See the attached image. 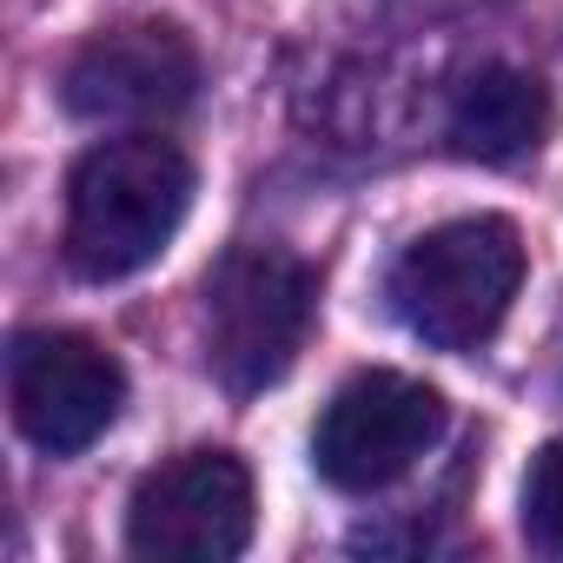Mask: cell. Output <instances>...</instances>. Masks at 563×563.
<instances>
[{
  "instance_id": "obj_8",
  "label": "cell",
  "mask_w": 563,
  "mask_h": 563,
  "mask_svg": "<svg viewBox=\"0 0 563 563\" xmlns=\"http://www.w3.org/2000/svg\"><path fill=\"white\" fill-rule=\"evenodd\" d=\"M444 140L457 159L517 166L550 140V87L523 67H477L444 113Z\"/></svg>"
},
{
  "instance_id": "obj_6",
  "label": "cell",
  "mask_w": 563,
  "mask_h": 563,
  "mask_svg": "<svg viewBox=\"0 0 563 563\" xmlns=\"http://www.w3.org/2000/svg\"><path fill=\"white\" fill-rule=\"evenodd\" d=\"M8 405L34 451L80 457L113 431L126 405V372L87 332H21L8 352Z\"/></svg>"
},
{
  "instance_id": "obj_3",
  "label": "cell",
  "mask_w": 563,
  "mask_h": 563,
  "mask_svg": "<svg viewBox=\"0 0 563 563\" xmlns=\"http://www.w3.org/2000/svg\"><path fill=\"white\" fill-rule=\"evenodd\" d=\"M312 312H319V272L299 252L286 245L225 252L219 272L206 278V372L219 378V391L258 398L265 385H278L312 339Z\"/></svg>"
},
{
  "instance_id": "obj_1",
  "label": "cell",
  "mask_w": 563,
  "mask_h": 563,
  "mask_svg": "<svg viewBox=\"0 0 563 563\" xmlns=\"http://www.w3.org/2000/svg\"><path fill=\"white\" fill-rule=\"evenodd\" d=\"M192 159L159 133H120L80 153L67 179V265L93 286L146 272L192 212Z\"/></svg>"
},
{
  "instance_id": "obj_2",
  "label": "cell",
  "mask_w": 563,
  "mask_h": 563,
  "mask_svg": "<svg viewBox=\"0 0 563 563\" xmlns=\"http://www.w3.org/2000/svg\"><path fill=\"white\" fill-rule=\"evenodd\" d=\"M523 272H530L523 232L504 212H471V219H444V225L418 232L398 252V265L385 278V299L418 345L477 352L510 319V306L523 292Z\"/></svg>"
},
{
  "instance_id": "obj_5",
  "label": "cell",
  "mask_w": 563,
  "mask_h": 563,
  "mask_svg": "<svg viewBox=\"0 0 563 563\" xmlns=\"http://www.w3.org/2000/svg\"><path fill=\"white\" fill-rule=\"evenodd\" d=\"M258 497L232 451H179L140 477L126 504V550L153 563H225L252 543Z\"/></svg>"
},
{
  "instance_id": "obj_9",
  "label": "cell",
  "mask_w": 563,
  "mask_h": 563,
  "mask_svg": "<svg viewBox=\"0 0 563 563\" xmlns=\"http://www.w3.org/2000/svg\"><path fill=\"white\" fill-rule=\"evenodd\" d=\"M523 537L537 550L563 556V438H550L530 457V477H523Z\"/></svg>"
},
{
  "instance_id": "obj_7",
  "label": "cell",
  "mask_w": 563,
  "mask_h": 563,
  "mask_svg": "<svg viewBox=\"0 0 563 563\" xmlns=\"http://www.w3.org/2000/svg\"><path fill=\"white\" fill-rule=\"evenodd\" d=\"M60 100L100 126H166L199 100V47L173 21L107 27L60 67Z\"/></svg>"
},
{
  "instance_id": "obj_4",
  "label": "cell",
  "mask_w": 563,
  "mask_h": 563,
  "mask_svg": "<svg viewBox=\"0 0 563 563\" xmlns=\"http://www.w3.org/2000/svg\"><path fill=\"white\" fill-rule=\"evenodd\" d=\"M444 424H451V405L438 385L405 378V372H358L319 411L312 464L332 490L372 497L398 484L405 471H418L444 444Z\"/></svg>"
}]
</instances>
